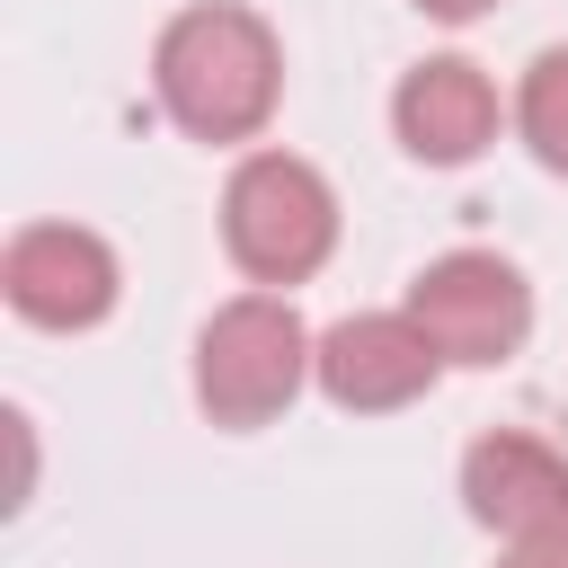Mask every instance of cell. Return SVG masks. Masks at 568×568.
<instances>
[{"label": "cell", "instance_id": "obj_1", "mask_svg": "<svg viewBox=\"0 0 568 568\" xmlns=\"http://www.w3.org/2000/svg\"><path fill=\"white\" fill-rule=\"evenodd\" d=\"M151 80H160V106L195 142H248L284 98V53H275V27L257 9L204 0V9H178L160 27Z\"/></svg>", "mask_w": 568, "mask_h": 568}, {"label": "cell", "instance_id": "obj_2", "mask_svg": "<svg viewBox=\"0 0 568 568\" xmlns=\"http://www.w3.org/2000/svg\"><path fill=\"white\" fill-rule=\"evenodd\" d=\"M311 355H320V337L302 328V311L284 293H240L195 337V399L213 426H266L293 408Z\"/></svg>", "mask_w": 568, "mask_h": 568}, {"label": "cell", "instance_id": "obj_3", "mask_svg": "<svg viewBox=\"0 0 568 568\" xmlns=\"http://www.w3.org/2000/svg\"><path fill=\"white\" fill-rule=\"evenodd\" d=\"M222 240L257 284H302L337 248V195L293 151H248L222 186Z\"/></svg>", "mask_w": 568, "mask_h": 568}, {"label": "cell", "instance_id": "obj_4", "mask_svg": "<svg viewBox=\"0 0 568 568\" xmlns=\"http://www.w3.org/2000/svg\"><path fill=\"white\" fill-rule=\"evenodd\" d=\"M408 320L426 328V346L444 364H506L524 346V328H532V284L497 248H453V257L417 266Z\"/></svg>", "mask_w": 568, "mask_h": 568}, {"label": "cell", "instance_id": "obj_5", "mask_svg": "<svg viewBox=\"0 0 568 568\" xmlns=\"http://www.w3.org/2000/svg\"><path fill=\"white\" fill-rule=\"evenodd\" d=\"M9 311L36 328H98L115 311V248L80 222H27L0 257Z\"/></svg>", "mask_w": 568, "mask_h": 568}, {"label": "cell", "instance_id": "obj_6", "mask_svg": "<svg viewBox=\"0 0 568 568\" xmlns=\"http://www.w3.org/2000/svg\"><path fill=\"white\" fill-rule=\"evenodd\" d=\"M311 373H320V390H328L337 408L373 417V408L426 399L435 373H444V355L426 346V328H417L408 311H355V320H337V328L320 337Z\"/></svg>", "mask_w": 568, "mask_h": 568}, {"label": "cell", "instance_id": "obj_7", "mask_svg": "<svg viewBox=\"0 0 568 568\" xmlns=\"http://www.w3.org/2000/svg\"><path fill=\"white\" fill-rule=\"evenodd\" d=\"M390 124H399V142H408L426 169H462V160H479L488 133H497V89H488L479 62H462V53H426V62L399 80Z\"/></svg>", "mask_w": 568, "mask_h": 568}, {"label": "cell", "instance_id": "obj_8", "mask_svg": "<svg viewBox=\"0 0 568 568\" xmlns=\"http://www.w3.org/2000/svg\"><path fill=\"white\" fill-rule=\"evenodd\" d=\"M462 506H470V524H488V532H524V524H541L550 506H568V462H559L541 435L497 426V435H479V444L462 453Z\"/></svg>", "mask_w": 568, "mask_h": 568}, {"label": "cell", "instance_id": "obj_9", "mask_svg": "<svg viewBox=\"0 0 568 568\" xmlns=\"http://www.w3.org/2000/svg\"><path fill=\"white\" fill-rule=\"evenodd\" d=\"M515 124H524L532 160L568 178V44L532 53V71H524V98H515Z\"/></svg>", "mask_w": 568, "mask_h": 568}, {"label": "cell", "instance_id": "obj_10", "mask_svg": "<svg viewBox=\"0 0 568 568\" xmlns=\"http://www.w3.org/2000/svg\"><path fill=\"white\" fill-rule=\"evenodd\" d=\"M497 568H568V506H550L541 524H524V532H506V550H497Z\"/></svg>", "mask_w": 568, "mask_h": 568}, {"label": "cell", "instance_id": "obj_11", "mask_svg": "<svg viewBox=\"0 0 568 568\" xmlns=\"http://www.w3.org/2000/svg\"><path fill=\"white\" fill-rule=\"evenodd\" d=\"M417 9H426V18H453V27H462V18H479V9H497V0H417Z\"/></svg>", "mask_w": 568, "mask_h": 568}]
</instances>
